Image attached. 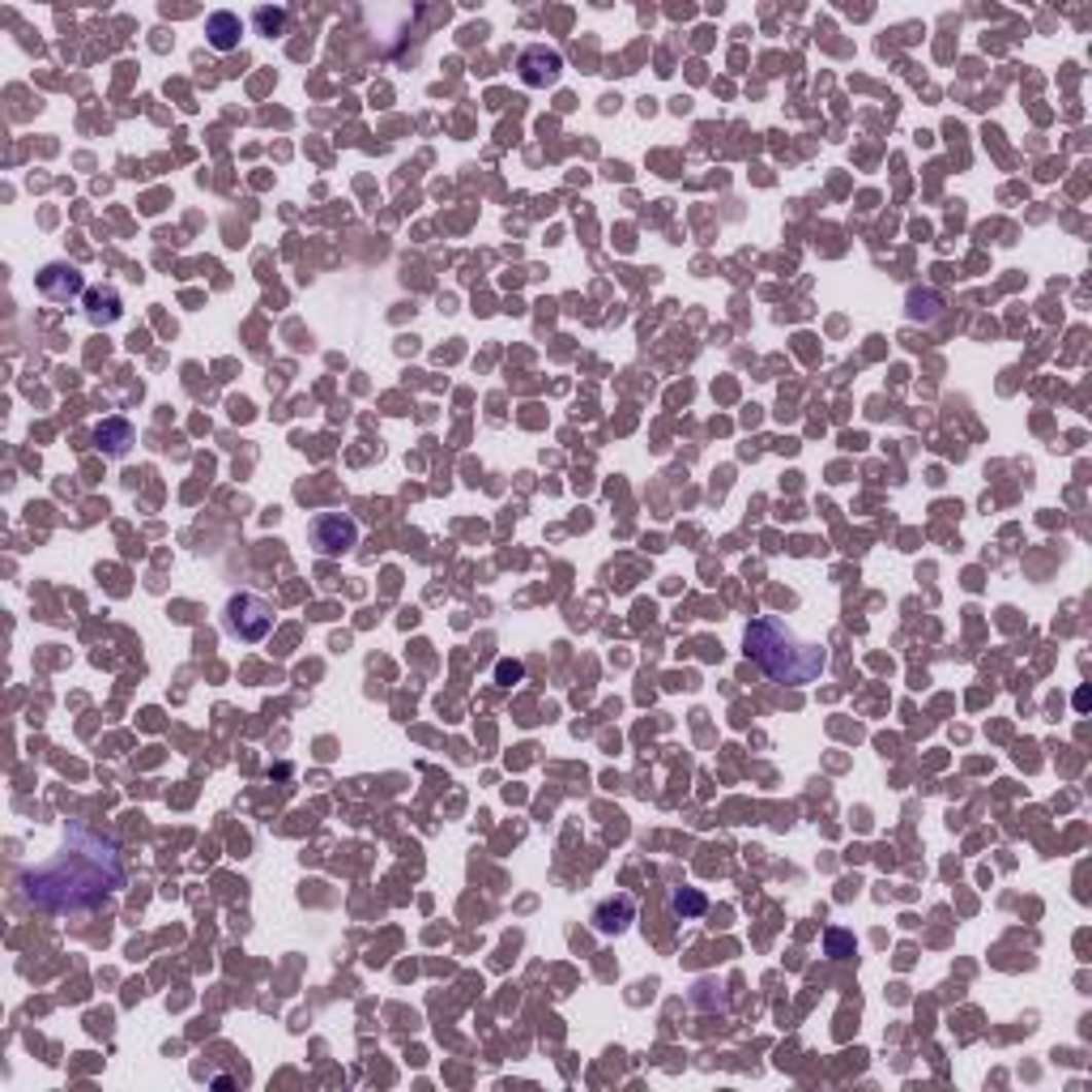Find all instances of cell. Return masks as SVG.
Instances as JSON below:
<instances>
[{
	"mask_svg": "<svg viewBox=\"0 0 1092 1092\" xmlns=\"http://www.w3.org/2000/svg\"><path fill=\"white\" fill-rule=\"evenodd\" d=\"M222 623L226 631H231L235 641H265L269 636V627H274V607L261 597V593H235L231 602H226V611H222Z\"/></svg>",
	"mask_w": 1092,
	"mask_h": 1092,
	"instance_id": "3957f363",
	"label": "cell"
},
{
	"mask_svg": "<svg viewBox=\"0 0 1092 1092\" xmlns=\"http://www.w3.org/2000/svg\"><path fill=\"white\" fill-rule=\"evenodd\" d=\"M824 952H828L832 960H849V956L858 952V939H853L849 931H837V926H832V931H824Z\"/></svg>",
	"mask_w": 1092,
	"mask_h": 1092,
	"instance_id": "7c38bea8",
	"label": "cell"
},
{
	"mask_svg": "<svg viewBox=\"0 0 1092 1092\" xmlns=\"http://www.w3.org/2000/svg\"><path fill=\"white\" fill-rule=\"evenodd\" d=\"M589 922H593V931H597V935H623L631 922H636V901H631L627 893H619V897H607L602 905H593Z\"/></svg>",
	"mask_w": 1092,
	"mask_h": 1092,
	"instance_id": "52a82bcc",
	"label": "cell"
},
{
	"mask_svg": "<svg viewBox=\"0 0 1092 1092\" xmlns=\"http://www.w3.org/2000/svg\"><path fill=\"white\" fill-rule=\"evenodd\" d=\"M355 542H359V525L347 512H321L312 521V546L321 555H347Z\"/></svg>",
	"mask_w": 1092,
	"mask_h": 1092,
	"instance_id": "277c9868",
	"label": "cell"
},
{
	"mask_svg": "<svg viewBox=\"0 0 1092 1092\" xmlns=\"http://www.w3.org/2000/svg\"><path fill=\"white\" fill-rule=\"evenodd\" d=\"M35 286H39V295L51 299V303H69V299H81L85 291H90V286H85V274L77 265H69V261L43 265L39 278H35Z\"/></svg>",
	"mask_w": 1092,
	"mask_h": 1092,
	"instance_id": "8992f818",
	"label": "cell"
},
{
	"mask_svg": "<svg viewBox=\"0 0 1092 1092\" xmlns=\"http://www.w3.org/2000/svg\"><path fill=\"white\" fill-rule=\"evenodd\" d=\"M129 871H124V853L120 845L103 837L95 828L69 824L65 841L51 858H43L39 867H26L17 887L22 901L39 909V913H90L103 901H111L124 887Z\"/></svg>",
	"mask_w": 1092,
	"mask_h": 1092,
	"instance_id": "6da1fadb",
	"label": "cell"
},
{
	"mask_svg": "<svg viewBox=\"0 0 1092 1092\" xmlns=\"http://www.w3.org/2000/svg\"><path fill=\"white\" fill-rule=\"evenodd\" d=\"M516 73H521V81L534 85V90H546V85L559 81L563 56L555 47H546V43H530L521 56H516Z\"/></svg>",
	"mask_w": 1092,
	"mask_h": 1092,
	"instance_id": "5b68a950",
	"label": "cell"
},
{
	"mask_svg": "<svg viewBox=\"0 0 1092 1092\" xmlns=\"http://www.w3.org/2000/svg\"><path fill=\"white\" fill-rule=\"evenodd\" d=\"M670 909H675V917H683V922H687V917H700L708 909V901H704L700 887H675Z\"/></svg>",
	"mask_w": 1092,
	"mask_h": 1092,
	"instance_id": "8fae6325",
	"label": "cell"
},
{
	"mask_svg": "<svg viewBox=\"0 0 1092 1092\" xmlns=\"http://www.w3.org/2000/svg\"><path fill=\"white\" fill-rule=\"evenodd\" d=\"M81 303H85V321L90 325H116L120 321V312H124V303H120V295H116V286H90V291L81 295Z\"/></svg>",
	"mask_w": 1092,
	"mask_h": 1092,
	"instance_id": "ba28073f",
	"label": "cell"
},
{
	"mask_svg": "<svg viewBox=\"0 0 1092 1092\" xmlns=\"http://www.w3.org/2000/svg\"><path fill=\"white\" fill-rule=\"evenodd\" d=\"M909 303H913V316H926V321H935V316H939V295H931V291L926 295L917 291Z\"/></svg>",
	"mask_w": 1092,
	"mask_h": 1092,
	"instance_id": "5bb4252c",
	"label": "cell"
},
{
	"mask_svg": "<svg viewBox=\"0 0 1092 1092\" xmlns=\"http://www.w3.org/2000/svg\"><path fill=\"white\" fill-rule=\"evenodd\" d=\"M95 444H99V452H107V457H124V452L137 444V427H133L129 418H103V423L95 427Z\"/></svg>",
	"mask_w": 1092,
	"mask_h": 1092,
	"instance_id": "30bf717a",
	"label": "cell"
},
{
	"mask_svg": "<svg viewBox=\"0 0 1092 1092\" xmlns=\"http://www.w3.org/2000/svg\"><path fill=\"white\" fill-rule=\"evenodd\" d=\"M742 649L747 657L777 683H790V687H802V683H815L828 666V653L820 645H807L798 641L794 631L777 619V615H760L747 623L742 631Z\"/></svg>",
	"mask_w": 1092,
	"mask_h": 1092,
	"instance_id": "7a4b0ae2",
	"label": "cell"
},
{
	"mask_svg": "<svg viewBox=\"0 0 1092 1092\" xmlns=\"http://www.w3.org/2000/svg\"><path fill=\"white\" fill-rule=\"evenodd\" d=\"M496 679H500L504 687H512V683H521V679H525V666H521V662H508V657H504V662L496 666Z\"/></svg>",
	"mask_w": 1092,
	"mask_h": 1092,
	"instance_id": "9a60e30c",
	"label": "cell"
},
{
	"mask_svg": "<svg viewBox=\"0 0 1092 1092\" xmlns=\"http://www.w3.org/2000/svg\"><path fill=\"white\" fill-rule=\"evenodd\" d=\"M206 39H210L214 51H235L240 39H244V22H240V13H231V9L210 13V17H206Z\"/></svg>",
	"mask_w": 1092,
	"mask_h": 1092,
	"instance_id": "9c48e42d",
	"label": "cell"
},
{
	"mask_svg": "<svg viewBox=\"0 0 1092 1092\" xmlns=\"http://www.w3.org/2000/svg\"><path fill=\"white\" fill-rule=\"evenodd\" d=\"M256 26H261L265 35H282V31H286V13L265 5V9H256Z\"/></svg>",
	"mask_w": 1092,
	"mask_h": 1092,
	"instance_id": "4fadbf2b",
	"label": "cell"
}]
</instances>
